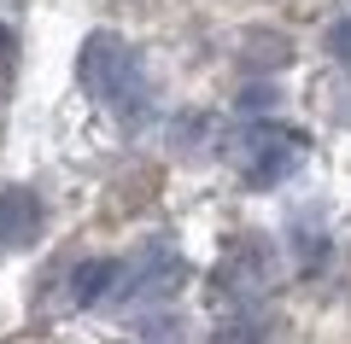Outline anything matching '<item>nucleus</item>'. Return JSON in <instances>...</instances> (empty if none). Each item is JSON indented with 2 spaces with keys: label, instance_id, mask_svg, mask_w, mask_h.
Returning <instances> with one entry per match:
<instances>
[{
  "label": "nucleus",
  "instance_id": "f257e3e1",
  "mask_svg": "<svg viewBox=\"0 0 351 344\" xmlns=\"http://www.w3.org/2000/svg\"><path fill=\"white\" fill-rule=\"evenodd\" d=\"M76 82L94 105H106L117 123L135 135V129H152L158 123V94H152V76L141 64V53L129 47L123 36L112 29H94L76 53Z\"/></svg>",
  "mask_w": 351,
  "mask_h": 344
},
{
  "label": "nucleus",
  "instance_id": "f03ea898",
  "mask_svg": "<svg viewBox=\"0 0 351 344\" xmlns=\"http://www.w3.org/2000/svg\"><path fill=\"white\" fill-rule=\"evenodd\" d=\"M276 269H281V257H276V239H269V234L228 239V251L217 257V269H211V304H217V315H223V309H258V304H269V292H276Z\"/></svg>",
  "mask_w": 351,
  "mask_h": 344
},
{
  "label": "nucleus",
  "instance_id": "7ed1b4c3",
  "mask_svg": "<svg viewBox=\"0 0 351 344\" xmlns=\"http://www.w3.org/2000/svg\"><path fill=\"white\" fill-rule=\"evenodd\" d=\"M234 163H240V181L252 193H276L281 181H293L304 163V135L299 129H281V123H246L234 140Z\"/></svg>",
  "mask_w": 351,
  "mask_h": 344
},
{
  "label": "nucleus",
  "instance_id": "20e7f679",
  "mask_svg": "<svg viewBox=\"0 0 351 344\" xmlns=\"http://www.w3.org/2000/svg\"><path fill=\"white\" fill-rule=\"evenodd\" d=\"M182 280H188V263H182V251L170 246V239H147V246L135 251V257H123V286H117L112 309H164L176 292H182Z\"/></svg>",
  "mask_w": 351,
  "mask_h": 344
},
{
  "label": "nucleus",
  "instance_id": "39448f33",
  "mask_svg": "<svg viewBox=\"0 0 351 344\" xmlns=\"http://www.w3.org/2000/svg\"><path fill=\"white\" fill-rule=\"evenodd\" d=\"M47 228V204L36 187H0V251H24Z\"/></svg>",
  "mask_w": 351,
  "mask_h": 344
},
{
  "label": "nucleus",
  "instance_id": "423d86ee",
  "mask_svg": "<svg viewBox=\"0 0 351 344\" xmlns=\"http://www.w3.org/2000/svg\"><path fill=\"white\" fill-rule=\"evenodd\" d=\"M117 286H123V257H82L71 274H64V297H71L76 309L112 304Z\"/></svg>",
  "mask_w": 351,
  "mask_h": 344
},
{
  "label": "nucleus",
  "instance_id": "0eeeda50",
  "mask_svg": "<svg viewBox=\"0 0 351 344\" xmlns=\"http://www.w3.org/2000/svg\"><path fill=\"white\" fill-rule=\"evenodd\" d=\"M287 251H293V269H299L304 280H316V274L334 263V239H328V228L316 216H293L287 222Z\"/></svg>",
  "mask_w": 351,
  "mask_h": 344
},
{
  "label": "nucleus",
  "instance_id": "6e6552de",
  "mask_svg": "<svg viewBox=\"0 0 351 344\" xmlns=\"http://www.w3.org/2000/svg\"><path fill=\"white\" fill-rule=\"evenodd\" d=\"M217 344H276V315H269V304L223 309V315H217Z\"/></svg>",
  "mask_w": 351,
  "mask_h": 344
},
{
  "label": "nucleus",
  "instance_id": "1a4fd4ad",
  "mask_svg": "<svg viewBox=\"0 0 351 344\" xmlns=\"http://www.w3.org/2000/svg\"><path fill=\"white\" fill-rule=\"evenodd\" d=\"M287 59H293V41H287V36H269V29H252V36L240 41V64H246V70H258V76L281 70Z\"/></svg>",
  "mask_w": 351,
  "mask_h": 344
},
{
  "label": "nucleus",
  "instance_id": "9d476101",
  "mask_svg": "<svg viewBox=\"0 0 351 344\" xmlns=\"http://www.w3.org/2000/svg\"><path fill=\"white\" fill-rule=\"evenodd\" d=\"M328 59H334L339 64V70H346L351 76V18H334V24H328Z\"/></svg>",
  "mask_w": 351,
  "mask_h": 344
},
{
  "label": "nucleus",
  "instance_id": "9b49d317",
  "mask_svg": "<svg viewBox=\"0 0 351 344\" xmlns=\"http://www.w3.org/2000/svg\"><path fill=\"white\" fill-rule=\"evenodd\" d=\"M276 88L269 82H258V88H246V94H240V117H246V123H263V117H269V105H276Z\"/></svg>",
  "mask_w": 351,
  "mask_h": 344
},
{
  "label": "nucleus",
  "instance_id": "f8f14e48",
  "mask_svg": "<svg viewBox=\"0 0 351 344\" xmlns=\"http://www.w3.org/2000/svg\"><path fill=\"white\" fill-rule=\"evenodd\" d=\"M205 135H211V117H199V111H193V117H182V123L170 129L176 146H193V140H205Z\"/></svg>",
  "mask_w": 351,
  "mask_h": 344
}]
</instances>
